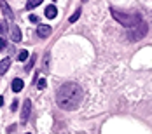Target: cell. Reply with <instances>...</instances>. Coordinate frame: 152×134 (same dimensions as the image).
Returning <instances> with one entry per match:
<instances>
[{"instance_id": "18", "label": "cell", "mask_w": 152, "mask_h": 134, "mask_svg": "<svg viewBox=\"0 0 152 134\" xmlns=\"http://www.w3.org/2000/svg\"><path fill=\"white\" fill-rule=\"evenodd\" d=\"M18 108V101H12V104H11V110H16Z\"/></svg>"}, {"instance_id": "21", "label": "cell", "mask_w": 152, "mask_h": 134, "mask_svg": "<svg viewBox=\"0 0 152 134\" xmlns=\"http://www.w3.org/2000/svg\"><path fill=\"white\" fill-rule=\"evenodd\" d=\"M2 104H4V98H2V96H0V106H2Z\"/></svg>"}, {"instance_id": "7", "label": "cell", "mask_w": 152, "mask_h": 134, "mask_svg": "<svg viewBox=\"0 0 152 134\" xmlns=\"http://www.w3.org/2000/svg\"><path fill=\"white\" fill-rule=\"evenodd\" d=\"M0 7H2V11H4V14H5V17H7L9 21H12V17H14V14H12V11H11L9 4H7V2H0Z\"/></svg>"}, {"instance_id": "17", "label": "cell", "mask_w": 152, "mask_h": 134, "mask_svg": "<svg viewBox=\"0 0 152 134\" xmlns=\"http://www.w3.org/2000/svg\"><path fill=\"white\" fill-rule=\"evenodd\" d=\"M30 21H31V23H37V21H39V17H37L35 14H31L30 16Z\"/></svg>"}, {"instance_id": "4", "label": "cell", "mask_w": 152, "mask_h": 134, "mask_svg": "<svg viewBox=\"0 0 152 134\" xmlns=\"http://www.w3.org/2000/svg\"><path fill=\"white\" fill-rule=\"evenodd\" d=\"M30 113H31V101L30 99H25L23 101V108H21V124H26L28 119H30Z\"/></svg>"}, {"instance_id": "13", "label": "cell", "mask_w": 152, "mask_h": 134, "mask_svg": "<svg viewBox=\"0 0 152 134\" xmlns=\"http://www.w3.org/2000/svg\"><path fill=\"white\" fill-rule=\"evenodd\" d=\"M35 59H37V56H30V61H28V64H26V72H30L31 68H33V64H35Z\"/></svg>"}, {"instance_id": "9", "label": "cell", "mask_w": 152, "mask_h": 134, "mask_svg": "<svg viewBox=\"0 0 152 134\" xmlns=\"http://www.w3.org/2000/svg\"><path fill=\"white\" fill-rule=\"evenodd\" d=\"M9 66H11V58H4L0 61V73H5L9 70Z\"/></svg>"}, {"instance_id": "12", "label": "cell", "mask_w": 152, "mask_h": 134, "mask_svg": "<svg viewBox=\"0 0 152 134\" xmlns=\"http://www.w3.org/2000/svg\"><path fill=\"white\" fill-rule=\"evenodd\" d=\"M37 5H40V0H30V2L26 4V9L30 11V9H33V7H37Z\"/></svg>"}, {"instance_id": "2", "label": "cell", "mask_w": 152, "mask_h": 134, "mask_svg": "<svg viewBox=\"0 0 152 134\" xmlns=\"http://www.w3.org/2000/svg\"><path fill=\"white\" fill-rule=\"evenodd\" d=\"M110 14L114 16V19L115 21H119L121 25H124L126 28H135V26H138L140 23H142V17H140V14H124V12H121V11H117V9H114V7H110Z\"/></svg>"}, {"instance_id": "20", "label": "cell", "mask_w": 152, "mask_h": 134, "mask_svg": "<svg viewBox=\"0 0 152 134\" xmlns=\"http://www.w3.org/2000/svg\"><path fill=\"white\" fill-rule=\"evenodd\" d=\"M14 129H16V125H14V124H12V125H9V129H7V131H9V133H12Z\"/></svg>"}, {"instance_id": "16", "label": "cell", "mask_w": 152, "mask_h": 134, "mask_svg": "<svg viewBox=\"0 0 152 134\" xmlns=\"http://www.w3.org/2000/svg\"><path fill=\"white\" fill-rule=\"evenodd\" d=\"M37 87H39V89H44V87H46V80H44V78H40V80L37 82Z\"/></svg>"}, {"instance_id": "22", "label": "cell", "mask_w": 152, "mask_h": 134, "mask_svg": "<svg viewBox=\"0 0 152 134\" xmlns=\"http://www.w3.org/2000/svg\"><path fill=\"white\" fill-rule=\"evenodd\" d=\"M0 31H5V30H4V25H2V23H0Z\"/></svg>"}, {"instance_id": "6", "label": "cell", "mask_w": 152, "mask_h": 134, "mask_svg": "<svg viewBox=\"0 0 152 134\" xmlns=\"http://www.w3.org/2000/svg\"><path fill=\"white\" fill-rule=\"evenodd\" d=\"M9 30H11V38H12V42H21V30H19L16 25H12Z\"/></svg>"}, {"instance_id": "14", "label": "cell", "mask_w": 152, "mask_h": 134, "mask_svg": "<svg viewBox=\"0 0 152 134\" xmlns=\"http://www.w3.org/2000/svg\"><path fill=\"white\" fill-rule=\"evenodd\" d=\"M26 58H30L26 51H21V52L18 54V59H19V61H26Z\"/></svg>"}, {"instance_id": "23", "label": "cell", "mask_w": 152, "mask_h": 134, "mask_svg": "<svg viewBox=\"0 0 152 134\" xmlns=\"http://www.w3.org/2000/svg\"><path fill=\"white\" fill-rule=\"evenodd\" d=\"M26 134H31V133H26Z\"/></svg>"}, {"instance_id": "15", "label": "cell", "mask_w": 152, "mask_h": 134, "mask_svg": "<svg viewBox=\"0 0 152 134\" xmlns=\"http://www.w3.org/2000/svg\"><path fill=\"white\" fill-rule=\"evenodd\" d=\"M79 16H80V9H77L75 12H74V16L70 17V23H75L77 19H79Z\"/></svg>"}, {"instance_id": "1", "label": "cell", "mask_w": 152, "mask_h": 134, "mask_svg": "<svg viewBox=\"0 0 152 134\" xmlns=\"http://www.w3.org/2000/svg\"><path fill=\"white\" fill-rule=\"evenodd\" d=\"M82 96H84V91L79 84L66 82L56 92V103H58L61 110L72 112V110L79 108V104L82 103Z\"/></svg>"}, {"instance_id": "8", "label": "cell", "mask_w": 152, "mask_h": 134, "mask_svg": "<svg viewBox=\"0 0 152 134\" xmlns=\"http://www.w3.org/2000/svg\"><path fill=\"white\" fill-rule=\"evenodd\" d=\"M44 14H46V17H49V19H54V17H56V14H58V11H56V7L51 4V5H47V7H46Z\"/></svg>"}, {"instance_id": "10", "label": "cell", "mask_w": 152, "mask_h": 134, "mask_svg": "<svg viewBox=\"0 0 152 134\" xmlns=\"http://www.w3.org/2000/svg\"><path fill=\"white\" fill-rule=\"evenodd\" d=\"M23 85H25V82H23L21 78H14V80H12V91H14V92H19V91L23 89Z\"/></svg>"}, {"instance_id": "5", "label": "cell", "mask_w": 152, "mask_h": 134, "mask_svg": "<svg viewBox=\"0 0 152 134\" xmlns=\"http://www.w3.org/2000/svg\"><path fill=\"white\" fill-rule=\"evenodd\" d=\"M37 35H39L40 38H47V37L51 35V26H47V25H40V26L37 28Z\"/></svg>"}, {"instance_id": "19", "label": "cell", "mask_w": 152, "mask_h": 134, "mask_svg": "<svg viewBox=\"0 0 152 134\" xmlns=\"http://www.w3.org/2000/svg\"><path fill=\"white\" fill-rule=\"evenodd\" d=\"M4 47H5V40H4V38H0V49H4Z\"/></svg>"}, {"instance_id": "3", "label": "cell", "mask_w": 152, "mask_h": 134, "mask_svg": "<svg viewBox=\"0 0 152 134\" xmlns=\"http://www.w3.org/2000/svg\"><path fill=\"white\" fill-rule=\"evenodd\" d=\"M147 30H149V26H147V23H140L138 26H135V28H131V31H129V38L133 40V42H137V40H140V38H143L145 35H147Z\"/></svg>"}, {"instance_id": "11", "label": "cell", "mask_w": 152, "mask_h": 134, "mask_svg": "<svg viewBox=\"0 0 152 134\" xmlns=\"http://www.w3.org/2000/svg\"><path fill=\"white\" fill-rule=\"evenodd\" d=\"M49 61H51V56H49V52H46V56H44V64H42V72H44V73L49 72Z\"/></svg>"}]
</instances>
